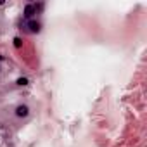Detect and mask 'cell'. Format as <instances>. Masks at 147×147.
I'll list each match as a JSON object with an SVG mask.
<instances>
[{
  "label": "cell",
  "instance_id": "3",
  "mask_svg": "<svg viewBox=\"0 0 147 147\" xmlns=\"http://www.w3.org/2000/svg\"><path fill=\"white\" fill-rule=\"evenodd\" d=\"M30 31H33V33H38L40 31V23H36V21H30Z\"/></svg>",
  "mask_w": 147,
  "mask_h": 147
},
{
  "label": "cell",
  "instance_id": "4",
  "mask_svg": "<svg viewBox=\"0 0 147 147\" xmlns=\"http://www.w3.org/2000/svg\"><path fill=\"white\" fill-rule=\"evenodd\" d=\"M17 85H28V80L26 78H19L17 80Z\"/></svg>",
  "mask_w": 147,
  "mask_h": 147
},
{
  "label": "cell",
  "instance_id": "6",
  "mask_svg": "<svg viewBox=\"0 0 147 147\" xmlns=\"http://www.w3.org/2000/svg\"><path fill=\"white\" fill-rule=\"evenodd\" d=\"M0 59H2V57H0Z\"/></svg>",
  "mask_w": 147,
  "mask_h": 147
},
{
  "label": "cell",
  "instance_id": "1",
  "mask_svg": "<svg viewBox=\"0 0 147 147\" xmlns=\"http://www.w3.org/2000/svg\"><path fill=\"white\" fill-rule=\"evenodd\" d=\"M36 12H35V5H31V4H28L26 7H24V17H28V19H31L33 16H35Z\"/></svg>",
  "mask_w": 147,
  "mask_h": 147
},
{
  "label": "cell",
  "instance_id": "2",
  "mask_svg": "<svg viewBox=\"0 0 147 147\" xmlns=\"http://www.w3.org/2000/svg\"><path fill=\"white\" fill-rule=\"evenodd\" d=\"M28 113H30V109H28L26 106H19V107L16 109V114L21 116V118H23V116H28Z\"/></svg>",
  "mask_w": 147,
  "mask_h": 147
},
{
  "label": "cell",
  "instance_id": "5",
  "mask_svg": "<svg viewBox=\"0 0 147 147\" xmlns=\"http://www.w3.org/2000/svg\"><path fill=\"white\" fill-rule=\"evenodd\" d=\"M14 45H16L17 49H19L21 45H23V42H21V38H14Z\"/></svg>",
  "mask_w": 147,
  "mask_h": 147
}]
</instances>
